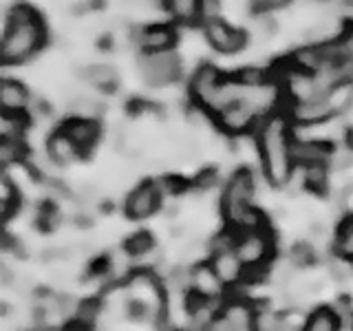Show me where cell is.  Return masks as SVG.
<instances>
[{
    "label": "cell",
    "mask_w": 353,
    "mask_h": 331,
    "mask_svg": "<svg viewBox=\"0 0 353 331\" xmlns=\"http://www.w3.org/2000/svg\"><path fill=\"white\" fill-rule=\"evenodd\" d=\"M163 5L176 20L188 22L199 16V0H163Z\"/></svg>",
    "instance_id": "22"
},
{
    "label": "cell",
    "mask_w": 353,
    "mask_h": 331,
    "mask_svg": "<svg viewBox=\"0 0 353 331\" xmlns=\"http://www.w3.org/2000/svg\"><path fill=\"white\" fill-rule=\"evenodd\" d=\"M294 161L301 166H327L331 161V154L334 148L325 143L323 139H294Z\"/></svg>",
    "instance_id": "13"
},
{
    "label": "cell",
    "mask_w": 353,
    "mask_h": 331,
    "mask_svg": "<svg viewBox=\"0 0 353 331\" xmlns=\"http://www.w3.org/2000/svg\"><path fill=\"white\" fill-rule=\"evenodd\" d=\"M216 181H219L216 170H203V172H199V177L194 179V185L199 190H210L212 185H216Z\"/></svg>",
    "instance_id": "30"
},
{
    "label": "cell",
    "mask_w": 353,
    "mask_h": 331,
    "mask_svg": "<svg viewBox=\"0 0 353 331\" xmlns=\"http://www.w3.org/2000/svg\"><path fill=\"white\" fill-rule=\"evenodd\" d=\"M139 73L148 86H168L181 77V60L174 51L141 53Z\"/></svg>",
    "instance_id": "6"
},
{
    "label": "cell",
    "mask_w": 353,
    "mask_h": 331,
    "mask_svg": "<svg viewBox=\"0 0 353 331\" xmlns=\"http://www.w3.org/2000/svg\"><path fill=\"white\" fill-rule=\"evenodd\" d=\"M252 3H254V9H256L259 14H268V11H272V9L285 7L290 0H252Z\"/></svg>",
    "instance_id": "31"
},
{
    "label": "cell",
    "mask_w": 353,
    "mask_h": 331,
    "mask_svg": "<svg viewBox=\"0 0 353 331\" xmlns=\"http://www.w3.org/2000/svg\"><path fill=\"white\" fill-rule=\"evenodd\" d=\"M36 331H64V329H60V327H40Z\"/></svg>",
    "instance_id": "35"
},
{
    "label": "cell",
    "mask_w": 353,
    "mask_h": 331,
    "mask_svg": "<svg viewBox=\"0 0 353 331\" xmlns=\"http://www.w3.org/2000/svg\"><path fill=\"white\" fill-rule=\"evenodd\" d=\"M342 14H345L349 20H353V0H347L345 7H342Z\"/></svg>",
    "instance_id": "34"
},
{
    "label": "cell",
    "mask_w": 353,
    "mask_h": 331,
    "mask_svg": "<svg viewBox=\"0 0 353 331\" xmlns=\"http://www.w3.org/2000/svg\"><path fill=\"white\" fill-rule=\"evenodd\" d=\"M351 148H353V132H351Z\"/></svg>",
    "instance_id": "38"
},
{
    "label": "cell",
    "mask_w": 353,
    "mask_h": 331,
    "mask_svg": "<svg viewBox=\"0 0 353 331\" xmlns=\"http://www.w3.org/2000/svg\"><path fill=\"white\" fill-rule=\"evenodd\" d=\"M254 192H256V181H254V174L248 168H239L225 183L221 208H223L228 223H232L236 230L241 228L243 219L250 214Z\"/></svg>",
    "instance_id": "3"
},
{
    "label": "cell",
    "mask_w": 353,
    "mask_h": 331,
    "mask_svg": "<svg viewBox=\"0 0 353 331\" xmlns=\"http://www.w3.org/2000/svg\"><path fill=\"white\" fill-rule=\"evenodd\" d=\"M316 3H329V0H316Z\"/></svg>",
    "instance_id": "37"
},
{
    "label": "cell",
    "mask_w": 353,
    "mask_h": 331,
    "mask_svg": "<svg viewBox=\"0 0 353 331\" xmlns=\"http://www.w3.org/2000/svg\"><path fill=\"white\" fill-rule=\"evenodd\" d=\"M152 248H154V241L148 232H137V234H132L124 245L128 257H135V259L146 257L148 252H152Z\"/></svg>",
    "instance_id": "23"
},
{
    "label": "cell",
    "mask_w": 353,
    "mask_h": 331,
    "mask_svg": "<svg viewBox=\"0 0 353 331\" xmlns=\"http://www.w3.org/2000/svg\"><path fill=\"white\" fill-rule=\"evenodd\" d=\"M60 130H64L66 135L73 139V143L84 152L91 150L97 139H99V124L97 119H88V117H71L66 119L60 126Z\"/></svg>",
    "instance_id": "12"
},
{
    "label": "cell",
    "mask_w": 353,
    "mask_h": 331,
    "mask_svg": "<svg viewBox=\"0 0 353 331\" xmlns=\"http://www.w3.org/2000/svg\"><path fill=\"white\" fill-rule=\"evenodd\" d=\"M210 268L214 270L223 287H234L248 276V268L243 265L241 257L234 248V234H219L212 241V259Z\"/></svg>",
    "instance_id": "5"
},
{
    "label": "cell",
    "mask_w": 353,
    "mask_h": 331,
    "mask_svg": "<svg viewBox=\"0 0 353 331\" xmlns=\"http://www.w3.org/2000/svg\"><path fill=\"white\" fill-rule=\"evenodd\" d=\"M305 188L309 190H325L327 185V166H303Z\"/></svg>",
    "instance_id": "24"
},
{
    "label": "cell",
    "mask_w": 353,
    "mask_h": 331,
    "mask_svg": "<svg viewBox=\"0 0 353 331\" xmlns=\"http://www.w3.org/2000/svg\"><path fill=\"white\" fill-rule=\"evenodd\" d=\"M0 279H3V283H5V285H11V283H14L16 276L11 274V270L7 268V265H0Z\"/></svg>",
    "instance_id": "33"
},
{
    "label": "cell",
    "mask_w": 353,
    "mask_h": 331,
    "mask_svg": "<svg viewBox=\"0 0 353 331\" xmlns=\"http://www.w3.org/2000/svg\"><path fill=\"white\" fill-rule=\"evenodd\" d=\"M263 119L265 117L259 113V110L254 108L250 102H245V97H243L241 102L228 106L225 110H221V113L216 115L219 126L225 132H230V135H243V132H248L256 124H261Z\"/></svg>",
    "instance_id": "8"
},
{
    "label": "cell",
    "mask_w": 353,
    "mask_h": 331,
    "mask_svg": "<svg viewBox=\"0 0 353 331\" xmlns=\"http://www.w3.org/2000/svg\"><path fill=\"white\" fill-rule=\"evenodd\" d=\"M234 248L248 272L263 270L265 263H270L274 257V234L268 225L239 230L234 234Z\"/></svg>",
    "instance_id": "4"
},
{
    "label": "cell",
    "mask_w": 353,
    "mask_h": 331,
    "mask_svg": "<svg viewBox=\"0 0 353 331\" xmlns=\"http://www.w3.org/2000/svg\"><path fill=\"white\" fill-rule=\"evenodd\" d=\"M316 259V252H314V248L309 245V243H298V245L292 250V263L294 265H309Z\"/></svg>",
    "instance_id": "28"
},
{
    "label": "cell",
    "mask_w": 353,
    "mask_h": 331,
    "mask_svg": "<svg viewBox=\"0 0 353 331\" xmlns=\"http://www.w3.org/2000/svg\"><path fill=\"white\" fill-rule=\"evenodd\" d=\"M340 314L338 309L331 307H318L307 316L303 331H340Z\"/></svg>",
    "instance_id": "19"
},
{
    "label": "cell",
    "mask_w": 353,
    "mask_h": 331,
    "mask_svg": "<svg viewBox=\"0 0 353 331\" xmlns=\"http://www.w3.org/2000/svg\"><path fill=\"white\" fill-rule=\"evenodd\" d=\"M334 252L340 259L353 261V214H349L340 221V225L336 230Z\"/></svg>",
    "instance_id": "20"
},
{
    "label": "cell",
    "mask_w": 353,
    "mask_h": 331,
    "mask_svg": "<svg viewBox=\"0 0 353 331\" xmlns=\"http://www.w3.org/2000/svg\"><path fill=\"white\" fill-rule=\"evenodd\" d=\"M329 272H331V276H334L336 281L347 283V281L353 279V261H347V259L336 257L334 261L329 263Z\"/></svg>",
    "instance_id": "26"
},
{
    "label": "cell",
    "mask_w": 353,
    "mask_h": 331,
    "mask_svg": "<svg viewBox=\"0 0 353 331\" xmlns=\"http://www.w3.org/2000/svg\"><path fill=\"white\" fill-rule=\"evenodd\" d=\"M82 80L91 84L93 88H102V91H113L117 86V71L110 64H88L82 69Z\"/></svg>",
    "instance_id": "18"
},
{
    "label": "cell",
    "mask_w": 353,
    "mask_h": 331,
    "mask_svg": "<svg viewBox=\"0 0 353 331\" xmlns=\"http://www.w3.org/2000/svg\"><path fill=\"white\" fill-rule=\"evenodd\" d=\"M44 42H47V27L36 9L29 5H18L9 11L3 44H0L5 66L27 62L33 53L42 49Z\"/></svg>",
    "instance_id": "2"
},
{
    "label": "cell",
    "mask_w": 353,
    "mask_h": 331,
    "mask_svg": "<svg viewBox=\"0 0 353 331\" xmlns=\"http://www.w3.org/2000/svg\"><path fill=\"white\" fill-rule=\"evenodd\" d=\"M203 31H205L210 47L219 53H239L241 49H245V44H248V33L228 25L225 20L205 22Z\"/></svg>",
    "instance_id": "9"
},
{
    "label": "cell",
    "mask_w": 353,
    "mask_h": 331,
    "mask_svg": "<svg viewBox=\"0 0 353 331\" xmlns=\"http://www.w3.org/2000/svg\"><path fill=\"white\" fill-rule=\"evenodd\" d=\"M203 25L212 20H221V0H199V16Z\"/></svg>",
    "instance_id": "27"
},
{
    "label": "cell",
    "mask_w": 353,
    "mask_h": 331,
    "mask_svg": "<svg viewBox=\"0 0 353 331\" xmlns=\"http://www.w3.org/2000/svg\"><path fill=\"white\" fill-rule=\"evenodd\" d=\"M196 331H214V329H212V323H210L208 327H203V329H196Z\"/></svg>",
    "instance_id": "36"
},
{
    "label": "cell",
    "mask_w": 353,
    "mask_h": 331,
    "mask_svg": "<svg viewBox=\"0 0 353 331\" xmlns=\"http://www.w3.org/2000/svg\"><path fill=\"white\" fill-rule=\"evenodd\" d=\"M0 205H3L0 208L3 210V221H9V217L16 212L18 205V190L7 174H3V179H0Z\"/></svg>",
    "instance_id": "21"
},
{
    "label": "cell",
    "mask_w": 353,
    "mask_h": 331,
    "mask_svg": "<svg viewBox=\"0 0 353 331\" xmlns=\"http://www.w3.org/2000/svg\"><path fill=\"white\" fill-rule=\"evenodd\" d=\"M159 205H161V190H159V185L152 183V181H146V183L137 185L135 190H132L126 197L124 212H126L128 219L141 221V219L152 217L159 210Z\"/></svg>",
    "instance_id": "10"
},
{
    "label": "cell",
    "mask_w": 353,
    "mask_h": 331,
    "mask_svg": "<svg viewBox=\"0 0 353 331\" xmlns=\"http://www.w3.org/2000/svg\"><path fill=\"white\" fill-rule=\"evenodd\" d=\"M256 146L263 172L274 185H287L294 177V137L290 119L285 115H270L259 124Z\"/></svg>",
    "instance_id": "1"
},
{
    "label": "cell",
    "mask_w": 353,
    "mask_h": 331,
    "mask_svg": "<svg viewBox=\"0 0 353 331\" xmlns=\"http://www.w3.org/2000/svg\"><path fill=\"white\" fill-rule=\"evenodd\" d=\"M192 292L194 296L208 298V301H212V298L221 296V292H223V283L219 281V276L210 268V263L199 265V268L192 270Z\"/></svg>",
    "instance_id": "17"
},
{
    "label": "cell",
    "mask_w": 353,
    "mask_h": 331,
    "mask_svg": "<svg viewBox=\"0 0 353 331\" xmlns=\"http://www.w3.org/2000/svg\"><path fill=\"white\" fill-rule=\"evenodd\" d=\"M176 31L172 25H148L137 31V47L141 53H159V51H174Z\"/></svg>",
    "instance_id": "11"
},
{
    "label": "cell",
    "mask_w": 353,
    "mask_h": 331,
    "mask_svg": "<svg viewBox=\"0 0 353 331\" xmlns=\"http://www.w3.org/2000/svg\"><path fill=\"white\" fill-rule=\"evenodd\" d=\"M0 104L7 115H22L29 106V93L18 80H3L0 84Z\"/></svg>",
    "instance_id": "15"
},
{
    "label": "cell",
    "mask_w": 353,
    "mask_h": 331,
    "mask_svg": "<svg viewBox=\"0 0 353 331\" xmlns=\"http://www.w3.org/2000/svg\"><path fill=\"white\" fill-rule=\"evenodd\" d=\"M252 33L256 36L259 40H268L272 33H274V22L268 14H261L256 20H254V25H252Z\"/></svg>",
    "instance_id": "29"
},
{
    "label": "cell",
    "mask_w": 353,
    "mask_h": 331,
    "mask_svg": "<svg viewBox=\"0 0 353 331\" xmlns=\"http://www.w3.org/2000/svg\"><path fill=\"white\" fill-rule=\"evenodd\" d=\"M214 331H256V312L245 301H230L212 320Z\"/></svg>",
    "instance_id": "7"
},
{
    "label": "cell",
    "mask_w": 353,
    "mask_h": 331,
    "mask_svg": "<svg viewBox=\"0 0 353 331\" xmlns=\"http://www.w3.org/2000/svg\"><path fill=\"white\" fill-rule=\"evenodd\" d=\"M47 154L53 159V163L58 166H66V163H73L77 157H82V150L75 146L73 139L66 135L64 130H55L51 139H49V146H47Z\"/></svg>",
    "instance_id": "16"
},
{
    "label": "cell",
    "mask_w": 353,
    "mask_h": 331,
    "mask_svg": "<svg viewBox=\"0 0 353 331\" xmlns=\"http://www.w3.org/2000/svg\"><path fill=\"white\" fill-rule=\"evenodd\" d=\"M331 161H334V166L338 170L342 168H349V166L353 163V152L351 150H334V154H331Z\"/></svg>",
    "instance_id": "32"
},
{
    "label": "cell",
    "mask_w": 353,
    "mask_h": 331,
    "mask_svg": "<svg viewBox=\"0 0 353 331\" xmlns=\"http://www.w3.org/2000/svg\"><path fill=\"white\" fill-rule=\"evenodd\" d=\"M225 75H221L219 69H214L212 64H201L199 69L194 71L192 80H190V91H192V97L199 106L205 104V99L214 93V88L221 84Z\"/></svg>",
    "instance_id": "14"
},
{
    "label": "cell",
    "mask_w": 353,
    "mask_h": 331,
    "mask_svg": "<svg viewBox=\"0 0 353 331\" xmlns=\"http://www.w3.org/2000/svg\"><path fill=\"white\" fill-rule=\"evenodd\" d=\"M22 154H25V146H22L20 139L0 141V161H3V166H9V163L22 159Z\"/></svg>",
    "instance_id": "25"
}]
</instances>
